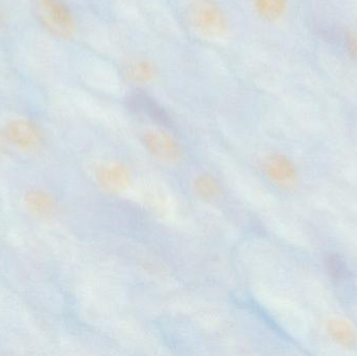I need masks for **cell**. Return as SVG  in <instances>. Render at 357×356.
Instances as JSON below:
<instances>
[{
  "instance_id": "cell-8",
  "label": "cell",
  "mask_w": 357,
  "mask_h": 356,
  "mask_svg": "<svg viewBox=\"0 0 357 356\" xmlns=\"http://www.w3.org/2000/svg\"><path fill=\"white\" fill-rule=\"evenodd\" d=\"M8 134L13 140L21 144H31L38 137L37 129L26 121H17L8 127Z\"/></svg>"
},
{
  "instance_id": "cell-9",
  "label": "cell",
  "mask_w": 357,
  "mask_h": 356,
  "mask_svg": "<svg viewBox=\"0 0 357 356\" xmlns=\"http://www.w3.org/2000/svg\"><path fill=\"white\" fill-rule=\"evenodd\" d=\"M193 188L195 194L203 199V200H212L220 194V187L218 180L214 179L212 176L204 173L199 176L193 182Z\"/></svg>"
},
{
  "instance_id": "cell-10",
  "label": "cell",
  "mask_w": 357,
  "mask_h": 356,
  "mask_svg": "<svg viewBox=\"0 0 357 356\" xmlns=\"http://www.w3.org/2000/svg\"><path fill=\"white\" fill-rule=\"evenodd\" d=\"M325 265H326L329 275L335 279H344L349 275L347 265L344 263L343 259L337 255H327L326 259H325Z\"/></svg>"
},
{
  "instance_id": "cell-2",
  "label": "cell",
  "mask_w": 357,
  "mask_h": 356,
  "mask_svg": "<svg viewBox=\"0 0 357 356\" xmlns=\"http://www.w3.org/2000/svg\"><path fill=\"white\" fill-rule=\"evenodd\" d=\"M38 17L48 33L61 39H69L77 31L73 10L64 0H33Z\"/></svg>"
},
{
  "instance_id": "cell-12",
  "label": "cell",
  "mask_w": 357,
  "mask_h": 356,
  "mask_svg": "<svg viewBox=\"0 0 357 356\" xmlns=\"http://www.w3.org/2000/svg\"><path fill=\"white\" fill-rule=\"evenodd\" d=\"M4 22H6V16H4L3 10L0 8V27L4 24Z\"/></svg>"
},
{
  "instance_id": "cell-6",
  "label": "cell",
  "mask_w": 357,
  "mask_h": 356,
  "mask_svg": "<svg viewBox=\"0 0 357 356\" xmlns=\"http://www.w3.org/2000/svg\"><path fill=\"white\" fill-rule=\"evenodd\" d=\"M123 77L134 85H146L156 77V68L144 59L129 61L123 66Z\"/></svg>"
},
{
  "instance_id": "cell-7",
  "label": "cell",
  "mask_w": 357,
  "mask_h": 356,
  "mask_svg": "<svg viewBox=\"0 0 357 356\" xmlns=\"http://www.w3.org/2000/svg\"><path fill=\"white\" fill-rule=\"evenodd\" d=\"M289 0H254V8L262 20L274 22L284 14Z\"/></svg>"
},
{
  "instance_id": "cell-3",
  "label": "cell",
  "mask_w": 357,
  "mask_h": 356,
  "mask_svg": "<svg viewBox=\"0 0 357 356\" xmlns=\"http://www.w3.org/2000/svg\"><path fill=\"white\" fill-rule=\"evenodd\" d=\"M144 148L157 160L165 163H176L183 156V148L177 138L167 130H150L142 136Z\"/></svg>"
},
{
  "instance_id": "cell-5",
  "label": "cell",
  "mask_w": 357,
  "mask_h": 356,
  "mask_svg": "<svg viewBox=\"0 0 357 356\" xmlns=\"http://www.w3.org/2000/svg\"><path fill=\"white\" fill-rule=\"evenodd\" d=\"M98 182L109 192H121L129 186V171L119 163L105 165L98 171Z\"/></svg>"
},
{
  "instance_id": "cell-1",
  "label": "cell",
  "mask_w": 357,
  "mask_h": 356,
  "mask_svg": "<svg viewBox=\"0 0 357 356\" xmlns=\"http://www.w3.org/2000/svg\"><path fill=\"white\" fill-rule=\"evenodd\" d=\"M186 14L189 24L203 37L220 39L228 33V16L216 0H192Z\"/></svg>"
},
{
  "instance_id": "cell-4",
  "label": "cell",
  "mask_w": 357,
  "mask_h": 356,
  "mask_svg": "<svg viewBox=\"0 0 357 356\" xmlns=\"http://www.w3.org/2000/svg\"><path fill=\"white\" fill-rule=\"evenodd\" d=\"M126 104L130 111L149 117L161 127H169L171 125V117L167 111L152 96L142 90L130 92L126 98Z\"/></svg>"
},
{
  "instance_id": "cell-11",
  "label": "cell",
  "mask_w": 357,
  "mask_h": 356,
  "mask_svg": "<svg viewBox=\"0 0 357 356\" xmlns=\"http://www.w3.org/2000/svg\"><path fill=\"white\" fill-rule=\"evenodd\" d=\"M348 48L351 54L352 58L357 61V31H352L348 33Z\"/></svg>"
}]
</instances>
